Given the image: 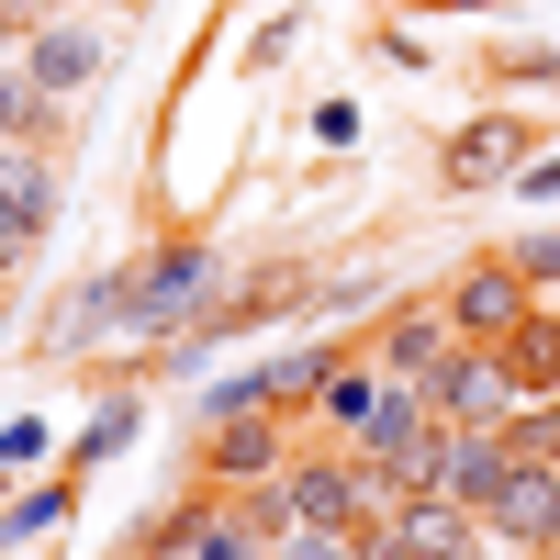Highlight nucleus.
<instances>
[{"mask_svg":"<svg viewBox=\"0 0 560 560\" xmlns=\"http://www.w3.org/2000/svg\"><path fill=\"white\" fill-rule=\"evenodd\" d=\"M427 393H438L448 427H504V415H516V370H504V348L482 337V348H448L427 370Z\"/></svg>","mask_w":560,"mask_h":560,"instance_id":"nucleus-1","label":"nucleus"},{"mask_svg":"<svg viewBox=\"0 0 560 560\" xmlns=\"http://www.w3.org/2000/svg\"><path fill=\"white\" fill-rule=\"evenodd\" d=\"M493 538L516 549H560V459H516L493 493Z\"/></svg>","mask_w":560,"mask_h":560,"instance_id":"nucleus-2","label":"nucleus"},{"mask_svg":"<svg viewBox=\"0 0 560 560\" xmlns=\"http://www.w3.org/2000/svg\"><path fill=\"white\" fill-rule=\"evenodd\" d=\"M448 325H459V337H516V325H527V269H504V258L459 269V292H448Z\"/></svg>","mask_w":560,"mask_h":560,"instance_id":"nucleus-3","label":"nucleus"},{"mask_svg":"<svg viewBox=\"0 0 560 560\" xmlns=\"http://www.w3.org/2000/svg\"><path fill=\"white\" fill-rule=\"evenodd\" d=\"M280 516H292V538H314V549H337L348 538V516H359V471H292L280 482Z\"/></svg>","mask_w":560,"mask_h":560,"instance_id":"nucleus-4","label":"nucleus"},{"mask_svg":"<svg viewBox=\"0 0 560 560\" xmlns=\"http://www.w3.org/2000/svg\"><path fill=\"white\" fill-rule=\"evenodd\" d=\"M504 471H516V448H504V427H448V459H438V482L471 504V516H493V493Z\"/></svg>","mask_w":560,"mask_h":560,"instance_id":"nucleus-5","label":"nucleus"},{"mask_svg":"<svg viewBox=\"0 0 560 560\" xmlns=\"http://www.w3.org/2000/svg\"><path fill=\"white\" fill-rule=\"evenodd\" d=\"M448 337H459L448 314H404L393 337H382V370H393V382H427V370L448 359Z\"/></svg>","mask_w":560,"mask_h":560,"instance_id":"nucleus-6","label":"nucleus"},{"mask_svg":"<svg viewBox=\"0 0 560 560\" xmlns=\"http://www.w3.org/2000/svg\"><path fill=\"white\" fill-rule=\"evenodd\" d=\"M504 348V370H516V393H549L560 382V314H527L516 337H493Z\"/></svg>","mask_w":560,"mask_h":560,"instance_id":"nucleus-7","label":"nucleus"},{"mask_svg":"<svg viewBox=\"0 0 560 560\" xmlns=\"http://www.w3.org/2000/svg\"><path fill=\"white\" fill-rule=\"evenodd\" d=\"M23 68H34L45 90H79L90 68H102V45H90V34H68V23H57V34H34V45H23Z\"/></svg>","mask_w":560,"mask_h":560,"instance_id":"nucleus-8","label":"nucleus"},{"mask_svg":"<svg viewBox=\"0 0 560 560\" xmlns=\"http://www.w3.org/2000/svg\"><path fill=\"white\" fill-rule=\"evenodd\" d=\"M504 168H516V124H471V135L448 147V179H471V191L504 179Z\"/></svg>","mask_w":560,"mask_h":560,"instance_id":"nucleus-9","label":"nucleus"},{"mask_svg":"<svg viewBox=\"0 0 560 560\" xmlns=\"http://www.w3.org/2000/svg\"><path fill=\"white\" fill-rule=\"evenodd\" d=\"M191 280H202V247H168V258H158L147 280H135V325H158V314H168L179 292H191Z\"/></svg>","mask_w":560,"mask_h":560,"instance_id":"nucleus-10","label":"nucleus"},{"mask_svg":"<svg viewBox=\"0 0 560 560\" xmlns=\"http://www.w3.org/2000/svg\"><path fill=\"white\" fill-rule=\"evenodd\" d=\"M45 224H57V191H45V168H34V158H12V258L45 236Z\"/></svg>","mask_w":560,"mask_h":560,"instance_id":"nucleus-11","label":"nucleus"},{"mask_svg":"<svg viewBox=\"0 0 560 560\" xmlns=\"http://www.w3.org/2000/svg\"><path fill=\"white\" fill-rule=\"evenodd\" d=\"M325 382H337V348H292V359H269V404H292V393H325Z\"/></svg>","mask_w":560,"mask_h":560,"instance_id":"nucleus-12","label":"nucleus"},{"mask_svg":"<svg viewBox=\"0 0 560 560\" xmlns=\"http://www.w3.org/2000/svg\"><path fill=\"white\" fill-rule=\"evenodd\" d=\"M504 448H516V459H560V415L549 404H516V415H504Z\"/></svg>","mask_w":560,"mask_h":560,"instance_id":"nucleus-13","label":"nucleus"},{"mask_svg":"<svg viewBox=\"0 0 560 560\" xmlns=\"http://www.w3.org/2000/svg\"><path fill=\"white\" fill-rule=\"evenodd\" d=\"M158 549H247V527H213V516H168Z\"/></svg>","mask_w":560,"mask_h":560,"instance_id":"nucleus-14","label":"nucleus"},{"mask_svg":"<svg viewBox=\"0 0 560 560\" xmlns=\"http://www.w3.org/2000/svg\"><path fill=\"white\" fill-rule=\"evenodd\" d=\"M57 516H68V482H45V493H23V504H12V538H45Z\"/></svg>","mask_w":560,"mask_h":560,"instance_id":"nucleus-15","label":"nucleus"},{"mask_svg":"<svg viewBox=\"0 0 560 560\" xmlns=\"http://www.w3.org/2000/svg\"><path fill=\"white\" fill-rule=\"evenodd\" d=\"M135 438V404H102V415H90V438H79V459H113Z\"/></svg>","mask_w":560,"mask_h":560,"instance_id":"nucleus-16","label":"nucleus"},{"mask_svg":"<svg viewBox=\"0 0 560 560\" xmlns=\"http://www.w3.org/2000/svg\"><path fill=\"white\" fill-rule=\"evenodd\" d=\"M213 459H224V471H269V427H224Z\"/></svg>","mask_w":560,"mask_h":560,"instance_id":"nucleus-17","label":"nucleus"},{"mask_svg":"<svg viewBox=\"0 0 560 560\" xmlns=\"http://www.w3.org/2000/svg\"><path fill=\"white\" fill-rule=\"evenodd\" d=\"M527 280H560V236H527V258H516Z\"/></svg>","mask_w":560,"mask_h":560,"instance_id":"nucleus-18","label":"nucleus"}]
</instances>
